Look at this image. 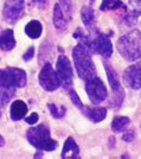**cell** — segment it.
<instances>
[{"label":"cell","mask_w":141,"mask_h":159,"mask_svg":"<svg viewBox=\"0 0 141 159\" xmlns=\"http://www.w3.org/2000/svg\"><path fill=\"white\" fill-rule=\"evenodd\" d=\"M73 57H74V63L76 71L78 74L81 79L83 81H89V80L96 77V69L90 56V51L83 44H78L74 48L73 50Z\"/></svg>","instance_id":"obj_1"},{"label":"cell","mask_w":141,"mask_h":159,"mask_svg":"<svg viewBox=\"0 0 141 159\" xmlns=\"http://www.w3.org/2000/svg\"><path fill=\"white\" fill-rule=\"evenodd\" d=\"M117 50L128 62H135L141 57V32L133 30L117 40Z\"/></svg>","instance_id":"obj_2"},{"label":"cell","mask_w":141,"mask_h":159,"mask_svg":"<svg viewBox=\"0 0 141 159\" xmlns=\"http://www.w3.org/2000/svg\"><path fill=\"white\" fill-rule=\"evenodd\" d=\"M26 137L29 143L39 151L51 152L57 147V141H55L51 138L50 131L44 125H39L37 127L30 128L26 133Z\"/></svg>","instance_id":"obj_3"},{"label":"cell","mask_w":141,"mask_h":159,"mask_svg":"<svg viewBox=\"0 0 141 159\" xmlns=\"http://www.w3.org/2000/svg\"><path fill=\"white\" fill-rule=\"evenodd\" d=\"M104 68H106V73H107V77L108 81H109V84H110V88L113 90V96H112V100L109 102V106L113 107V108H120V106L123 102V98H125V92L121 87V82L120 79L117 76V74L115 73L114 68L112 66H109L108 63H104Z\"/></svg>","instance_id":"obj_4"},{"label":"cell","mask_w":141,"mask_h":159,"mask_svg":"<svg viewBox=\"0 0 141 159\" xmlns=\"http://www.w3.org/2000/svg\"><path fill=\"white\" fill-rule=\"evenodd\" d=\"M86 90H87V94L90 101L94 105H100L101 102H103L108 96L107 88L104 86V83L102 82V80L99 77H94V79L87 81L86 82Z\"/></svg>","instance_id":"obj_5"},{"label":"cell","mask_w":141,"mask_h":159,"mask_svg":"<svg viewBox=\"0 0 141 159\" xmlns=\"http://www.w3.org/2000/svg\"><path fill=\"white\" fill-rule=\"evenodd\" d=\"M39 83L46 92H55L60 86V81L57 71H55L50 63H45L39 74Z\"/></svg>","instance_id":"obj_6"},{"label":"cell","mask_w":141,"mask_h":159,"mask_svg":"<svg viewBox=\"0 0 141 159\" xmlns=\"http://www.w3.org/2000/svg\"><path fill=\"white\" fill-rule=\"evenodd\" d=\"M56 68H57V74L59 77L60 84L65 89H70V87L73 86V80H74V70L67 56L60 55L57 60Z\"/></svg>","instance_id":"obj_7"},{"label":"cell","mask_w":141,"mask_h":159,"mask_svg":"<svg viewBox=\"0 0 141 159\" xmlns=\"http://www.w3.org/2000/svg\"><path fill=\"white\" fill-rule=\"evenodd\" d=\"M24 0H6L2 8V16L7 23H15L23 16Z\"/></svg>","instance_id":"obj_8"},{"label":"cell","mask_w":141,"mask_h":159,"mask_svg":"<svg viewBox=\"0 0 141 159\" xmlns=\"http://www.w3.org/2000/svg\"><path fill=\"white\" fill-rule=\"evenodd\" d=\"M123 81L132 89L141 88V62L128 66L123 73Z\"/></svg>","instance_id":"obj_9"},{"label":"cell","mask_w":141,"mask_h":159,"mask_svg":"<svg viewBox=\"0 0 141 159\" xmlns=\"http://www.w3.org/2000/svg\"><path fill=\"white\" fill-rule=\"evenodd\" d=\"M82 113L93 122H101L107 116V109L102 107H82Z\"/></svg>","instance_id":"obj_10"},{"label":"cell","mask_w":141,"mask_h":159,"mask_svg":"<svg viewBox=\"0 0 141 159\" xmlns=\"http://www.w3.org/2000/svg\"><path fill=\"white\" fill-rule=\"evenodd\" d=\"M15 47L13 30L7 29L0 33V49L4 51H10Z\"/></svg>","instance_id":"obj_11"},{"label":"cell","mask_w":141,"mask_h":159,"mask_svg":"<svg viewBox=\"0 0 141 159\" xmlns=\"http://www.w3.org/2000/svg\"><path fill=\"white\" fill-rule=\"evenodd\" d=\"M10 113H11V119L14 120V121H18V120H21L27 113V105L21 101V100H17V101H13V103L11 105V109H10Z\"/></svg>","instance_id":"obj_12"},{"label":"cell","mask_w":141,"mask_h":159,"mask_svg":"<svg viewBox=\"0 0 141 159\" xmlns=\"http://www.w3.org/2000/svg\"><path fill=\"white\" fill-rule=\"evenodd\" d=\"M60 156H62V158H78L80 150H78L77 144L75 143V140L71 137H69L67 141L64 143Z\"/></svg>","instance_id":"obj_13"},{"label":"cell","mask_w":141,"mask_h":159,"mask_svg":"<svg viewBox=\"0 0 141 159\" xmlns=\"http://www.w3.org/2000/svg\"><path fill=\"white\" fill-rule=\"evenodd\" d=\"M54 25L58 31H63L67 29L68 20L60 5H55L54 7Z\"/></svg>","instance_id":"obj_14"},{"label":"cell","mask_w":141,"mask_h":159,"mask_svg":"<svg viewBox=\"0 0 141 159\" xmlns=\"http://www.w3.org/2000/svg\"><path fill=\"white\" fill-rule=\"evenodd\" d=\"M8 71L12 76V81H13L14 86L17 88H23V87L26 84V73L21 69L18 68H8Z\"/></svg>","instance_id":"obj_15"},{"label":"cell","mask_w":141,"mask_h":159,"mask_svg":"<svg viewBox=\"0 0 141 159\" xmlns=\"http://www.w3.org/2000/svg\"><path fill=\"white\" fill-rule=\"evenodd\" d=\"M42 32H43V26L38 20H31L25 26V33L27 34V37H30L32 39L39 38Z\"/></svg>","instance_id":"obj_16"},{"label":"cell","mask_w":141,"mask_h":159,"mask_svg":"<svg viewBox=\"0 0 141 159\" xmlns=\"http://www.w3.org/2000/svg\"><path fill=\"white\" fill-rule=\"evenodd\" d=\"M81 18L83 24L87 27H93L96 21V16H95L94 10L90 6H84L81 10Z\"/></svg>","instance_id":"obj_17"},{"label":"cell","mask_w":141,"mask_h":159,"mask_svg":"<svg viewBox=\"0 0 141 159\" xmlns=\"http://www.w3.org/2000/svg\"><path fill=\"white\" fill-rule=\"evenodd\" d=\"M130 120L127 116H116L112 122V129L116 133H120L126 129V127L129 125Z\"/></svg>","instance_id":"obj_18"},{"label":"cell","mask_w":141,"mask_h":159,"mask_svg":"<svg viewBox=\"0 0 141 159\" xmlns=\"http://www.w3.org/2000/svg\"><path fill=\"white\" fill-rule=\"evenodd\" d=\"M0 88H14V89L17 88L14 86L12 76L8 71V69H6V70L0 69Z\"/></svg>","instance_id":"obj_19"},{"label":"cell","mask_w":141,"mask_h":159,"mask_svg":"<svg viewBox=\"0 0 141 159\" xmlns=\"http://www.w3.org/2000/svg\"><path fill=\"white\" fill-rule=\"evenodd\" d=\"M125 5L121 0H102V4L100 6L101 11H112L117 8H123Z\"/></svg>","instance_id":"obj_20"},{"label":"cell","mask_w":141,"mask_h":159,"mask_svg":"<svg viewBox=\"0 0 141 159\" xmlns=\"http://www.w3.org/2000/svg\"><path fill=\"white\" fill-rule=\"evenodd\" d=\"M14 95V88H0V103L6 105Z\"/></svg>","instance_id":"obj_21"},{"label":"cell","mask_w":141,"mask_h":159,"mask_svg":"<svg viewBox=\"0 0 141 159\" xmlns=\"http://www.w3.org/2000/svg\"><path fill=\"white\" fill-rule=\"evenodd\" d=\"M47 107H49V111L51 113V115H52L54 118H56V119H62V118L65 115V107L58 108V107L56 106V105H54V103H49Z\"/></svg>","instance_id":"obj_22"},{"label":"cell","mask_w":141,"mask_h":159,"mask_svg":"<svg viewBox=\"0 0 141 159\" xmlns=\"http://www.w3.org/2000/svg\"><path fill=\"white\" fill-rule=\"evenodd\" d=\"M59 4L62 10H63V12L70 19L71 14H73V2H71V0H59Z\"/></svg>","instance_id":"obj_23"},{"label":"cell","mask_w":141,"mask_h":159,"mask_svg":"<svg viewBox=\"0 0 141 159\" xmlns=\"http://www.w3.org/2000/svg\"><path fill=\"white\" fill-rule=\"evenodd\" d=\"M69 92H70V98H71V101L74 102L75 106H77V107H80V108H82V107H83V105H82V101H81V99L78 98L77 93L75 92L74 89H70Z\"/></svg>","instance_id":"obj_24"},{"label":"cell","mask_w":141,"mask_h":159,"mask_svg":"<svg viewBox=\"0 0 141 159\" xmlns=\"http://www.w3.org/2000/svg\"><path fill=\"white\" fill-rule=\"evenodd\" d=\"M38 114L37 113H32L30 116H27L26 119H25V121H26L27 124H30V125H33V124H36L37 121H38Z\"/></svg>","instance_id":"obj_25"},{"label":"cell","mask_w":141,"mask_h":159,"mask_svg":"<svg viewBox=\"0 0 141 159\" xmlns=\"http://www.w3.org/2000/svg\"><path fill=\"white\" fill-rule=\"evenodd\" d=\"M34 56V48H29V50H27L26 52H25V55L23 56V58H24V61H30L32 60Z\"/></svg>","instance_id":"obj_26"},{"label":"cell","mask_w":141,"mask_h":159,"mask_svg":"<svg viewBox=\"0 0 141 159\" xmlns=\"http://www.w3.org/2000/svg\"><path fill=\"white\" fill-rule=\"evenodd\" d=\"M122 139L125 140V141H127V143H130V141H133V140L135 139V133L134 132L126 133V134L122 137Z\"/></svg>","instance_id":"obj_27"},{"label":"cell","mask_w":141,"mask_h":159,"mask_svg":"<svg viewBox=\"0 0 141 159\" xmlns=\"http://www.w3.org/2000/svg\"><path fill=\"white\" fill-rule=\"evenodd\" d=\"M33 2L39 7V8H45L47 7V4H49V0H33Z\"/></svg>","instance_id":"obj_28"},{"label":"cell","mask_w":141,"mask_h":159,"mask_svg":"<svg viewBox=\"0 0 141 159\" xmlns=\"http://www.w3.org/2000/svg\"><path fill=\"white\" fill-rule=\"evenodd\" d=\"M129 1H130V5H133L135 10L139 11V7L141 6V0H129Z\"/></svg>","instance_id":"obj_29"},{"label":"cell","mask_w":141,"mask_h":159,"mask_svg":"<svg viewBox=\"0 0 141 159\" xmlns=\"http://www.w3.org/2000/svg\"><path fill=\"white\" fill-rule=\"evenodd\" d=\"M4 144H5V140H4V138L0 135V147H2V146H4Z\"/></svg>","instance_id":"obj_30"},{"label":"cell","mask_w":141,"mask_h":159,"mask_svg":"<svg viewBox=\"0 0 141 159\" xmlns=\"http://www.w3.org/2000/svg\"><path fill=\"white\" fill-rule=\"evenodd\" d=\"M42 156H43V153L42 152H38V153H36V154H34V157H36V158H40Z\"/></svg>","instance_id":"obj_31"},{"label":"cell","mask_w":141,"mask_h":159,"mask_svg":"<svg viewBox=\"0 0 141 159\" xmlns=\"http://www.w3.org/2000/svg\"><path fill=\"white\" fill-rule=\"evenodd\" d=\"M90 1H94V0H90Z\"/></svg>","instance_id":"obj_32"},{"label":"cell","mask_w":141,"mask_h":159,"mask_svg":"<svg viewBox=\"0 0 141 159\" xmlns=\"http://www.w3.org/2000/svg\"><path fill=\"white\" fill-rule=\"evenodd\" d=\"M0 116H1V114H0Z\"/></svg>","instance_id":"obj_33"}]
</instances>
